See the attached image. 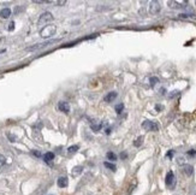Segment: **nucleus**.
<instances>
[{
	"instance_id": "12",
	"label": "nucleus",
	"mask_w": 196,
	"mask_h": 195,
	"mask_svg": "<svg viewBox=\"0 0 196 195\" xmlns=\"http://www.w3.org/2000/svg\"><path fill=\"white\" fill-rule=\"evenodd\" d=\"M183 171H184V174H185L186 176H191L192 172H194V169H192L191 165H184V166H183Z\"/></svg>"
},
{
	"instance_id": "28",
	"label": "nucleus",
	"mask_w": 196,
	"mask_h": 195,
	"mask_svg": "<svg viewBox=\"0 0 196 195\" xmlns=\"http://www.w3.org/2000/svg\"><path fill=\"white\" fill-rule=\"evenodd\" d=\"M126 157H127L126 153H122V154H120V158H122V159H126Z\"/></svg>"
},
{
	"instance_id": "15",
	"label": "nucleus",
	"mask_w": 196,
	"mask_h": 195,
	"mask_svg": "<svg viewBox=\"0 0 196 195\" xmlns=\"http://www.w3.org/2000/svg\"><path fill=\"white\" fill-rule=\"evenodd\" d=\"M106 158H107L108 160H111V161H114V160H117V155H116L113 152H107V154H106Z\"/></svg>"
},
{
	"instance_id": "20",
	"label": "nucleus",
	"mask_w": 196,
	"mask_h": 195,
	"mask_svg": "<svg viewBox=\"0 0 196 195\" xmlns=\"http://www.w3.org/2000/svg\"><path fill=\"white\" fill-rule=\"evenodd\" d=\"M123 110H124V105H123V104H118V105L116 106V112H117L118 114H120Z\"/></svg>"
},
{
	"instance_id": "17",
	"label": "nucleus",
	"mask_w": 196,
	"mask_h": 195,
	"mask_svg": "<svg viewBox=\"0 0 196 195\" xmlns=\"http://www.w3.org/2000/svg\"><path fill=\"white\" fill-rule=\"evenodd\" d=\"M104 165H105V166H106L107 169L112 170V171H116V169H117L114 164H111V162H108V161H105V162H104Z\"/></svg>"
},
{
	"instance_id": "4",
	"label": "nucleus",
	"mask_w": 196,
	"mask_h": 195,
	"mask_svg": "<svg viewBox=\"0 0 196 195\" xmlns=\"http://www.w3.org/2000/svg\"><path fill=\"white\" fill-rule=\"evenodd\" d=\"M161 10V6H160V3L154 0V1H150L149 4V13L150 15H156L159 13V11Z\"/></svg>"
},
{
	"instance_id": "8",
	"label": "nucleus",
	"mask_w": 196,
	"mask_h": 195,
	"mask_svg": "<svg viewBox=\"0 0 196 195\" xmlns=\"http://www.w3.org/2000/svg\"><path fill=\"white\" fill-rule=\"evenodd\" d=\"M188 5V1H169V6L172 9H182Z\"/></svg>"
},
{
	"instance_id": "7",
	"label": "nucleus",
	"mask_w": 196,
	"mask_h": 195,
	"mask_svg": "<svg viewBox=\"0 0 196 195\" xmlns=\"http://www.w3.org/2000/svg\"><path fill=\"white\" fill-rule=\"evenodd\" d=\"M58 109H59V111H61L64 113H69L70 112V105L66 101H59L58 103Z\"/></svg>"
},
{
	"instance_id": "24",
	"label": "nucleus",
	"mask_w": 196,
	"mask_h": 195,
	"mask_svg": "<svg viewBox=\"0 0 196 195\" xmlns=\"http://www.w3.org/2000/svg\"><path fill=\"white\" fill-rule=\"evenodd\" d=\"M7 137L11 140V142H15V141H16V137H15L13 135H11V134H7Z\"/></svg>"
},
{
	"instance_id": "14",
	"label": "nucleus",
	"mask_w": 196,
	"mask_h": 195,
	"mask_svg": "<svg viewBox=\"0 0 196 195\" xmlns=\"http://www.w3.org/2000/svg\"><path fill=\"white\" fill-rule=\"evenodd\" d=\"M82 171H83V168L78 165V166H75L72 169V172L71 174H72V176H78L80 174H82Z\"/></svg>"
},
{
	"instance_id": "29",
	"label": "nucleus",
	"mask_w": 196,
	"mask_h": 195,
	"mask_svg": "<svg viewBox=\"0 0 196 195\" xmlns=\"http://www.w3.org/2000/svg\"><path fill=\"white\" fill-rule=\"evenodd\" d=\"M172 155H173V152H172V151L167 152V157H169V158H172Z\"/></svg>"
},
{
	"instance_id": "25",
	"label": "nucleus",
	"mask_w": 196,
	"mask_h": 195,
	"mask_svg": "<svg viewBox=\"0 0 196 195\" xmlns=\"http://www.w3.org/2000/svg\"><path fill=\"white\" fill-rule=\"evenodd\" d=\"M65 3H66L65 0H61V1H57L55 4H57V5H65Z\"/></svg>"
},
{
	"instance_id": "11",
	"label": "nucleus",
	"mask_w": 196,
	"mask_h": 195,
	"mask_svg": "<svg viewBox=\"0 0 196 195\" xmlns=\"http://www.w3.org/2000/svg\"><path fill=\"white\" fill-rule=\"evenodd\" d=\"M10 16H11V10L7 9V7H5V9H3L1 11H0V17L1 18H9Z\"/></svg>"
},
{
	"instance_id": "2",
	"label": "nucleus",
	"mask_w": 196,
	"mask_h": 195,
	"mask_svg": "<svg viewBox=\"0 0 196 195\" xmlns=\"http://www.w3.org/2000/svg\"><path fill=\"white\" fill-rule=\"evenodd\" d=\"M142 128L148 130V131H158V129H159L158 124L155 122H152V120H144L142 123Z\"/></svg>"
},
{
	"instance_id": "27",
	"label": "nucleus",
	"mask_w": 196,
	"mask_h": 195,
	"mask_svg": "<svg viewBox=\"0 0 196 195\" xmlns=\"http://www.w3.org/2000/svg\"><path fill=\"white\" fill-rule=\"evenodd\" d=\"M32 154L36 155V157H41V153H40V152H38V151H34V152H32Z\"/></svg>"
},
{
	"instance_id": "32",
	"label": "nucleus",
	"mask_w": 196,
	"mask_h": 195,
	"mask_svg": "<svg viewBox=\"0 0 196 195\" xmlns=\"http://www.w3.org/2000/svg\"><path fill=\"white\" fill-rule=\"evenodd\" d=\"M178 94V92H173V94H171V98H173V96H176Z\"/></svg>"
},
{
	"instance_id": "16",
	"label": "nucleus",
	"mask_w": 196,
	"mask_h": 195,
	"mask_svg": "<svg viewBox=\"0 0 196 195\" xmlns=\"http://www.w3.org/2000/svg\"><path fill=\"white\" fill-rule=\"evenodd\" d=\"M101 128H102V124L101 123H99V124H91V130H93V131H100Z\"/></svg>"
},
{
	"instance_id": "3",
	"label": "nucleus",
	"mask_w": 196,
	"mask_h": 195,
	"mask_svg": "<svg viewBox=\"0 0 196 195\" xmlns=\"http://www.w3.org/2000/svg\"><path fill=\"white\" fill-rule=\"evenodd\" d=\"M52 21H53V15L51 12H43L40 16V18H39V24L43 25V24H47V23H49Z\"/></svg>"
},
{
	"instance_id": "13",
	"label": "nucleus",
	"mask_w": 196,
	"mask_h": 195,
	"mask_svg": "<svg viewBox=\"0 0 196 195\" xmlns=\"http://www.w3.org/2000/svg\"><path fill=\"white\" fill-rule=\"evenodd\" d=\"M53 159H54V153H53V152H47V153H45V155H43V160H45V161L49 162V161H52Z\"/></svg>"
},
{
	"instance_id": "9",
	"label": "nucleus",
	"mask_w": 196,
	"mask_h": 195,
	"mask_svg": "<svg viewBox=\"0 0 196 195\" xmlns=\"http://www.w3.org/2000/svg\"><path fill=\"white\" fill-rule=\"evenodd\" d=\"M117 92H110V93H107L106 95H105V98H104V101L105 103H112L116 98H117Z\"/></svg>"
},
{
	"instance_id": "30",
	"label": "nucleus",
	"mask_w": 196,
	"mask_h": 195,
	"mask_svg": "<svg viewBox=\"0 0 196 195\" xmlns=\"http://www.w3.org/2000/svg\"><path fill=\"white\" fill-rule=\"evenodd\" d=\"M155 109H156L158 111H160V110H162V106H160V105H156V106H155Z\"/></svg>"
},
{
	"instance_id": "31",
	"label": "nucleus",
	"mask_w": 196,
	"mask_h": 195,
	"mask_svg": "<svg viewBox=\"0 0 196 195\" xmlns=\"http://www.w3.org/2000/svg\"><path fill=\"white\" fill-rule=\"evenodd\" d=\"M106 134H107V135L111 134V129H106Z\"/></svg>"
},
{
	"instance_id": "10",
	"label": "nucleus",
	"mask_w": 196,
	"mask_h": 195,
	"mask_svg": "<svg viewBox=\"0 0 196 195\" xmlns=\"http://www.w3.org/2000/svg\"><path fill=\"white\" fill-rule=\"evenodd\" d=\"M57 184L59 188H66L69 182H68V178L66 177H59L58 181H57Z\"/></svg>"
},
{
	"instance_id": "18",
	"label": "nucleus",
	"mask_w": 196,
	"mask_h": 195,
	"mask_svg": "<svg viewBox=\"0 0 196 195\" xmlns=\"http://www.w3.org/2000/svg\"><path fill=\"white\" fill-rule=\"evenodd\" d=\"M78 149H80V147H78L77 145H75V146H71V147H69L68 152H69L70 154H72V153H76V152H77Z\"/></svg>"
},
{
	"instance_id": "23",
	"label": "nucleus",
	"mask_w": 196,
	"mask_h": 195,
	"mask_svg": "<svg viewBox=\"0 0 196 195\" xmlns=\"http://www.w3.org/2000/svg\"><path fill=\"white\" fill-rule=\"evenodd\" d=\"M13 29H15V23H13V22H11V23L9 24V30H10V31H12Z\"/></svg>"
},
{
	"instance_id": "19",
	"label": "nucleus",
	"mask_w": 196,
	"mask_h": 195,
	"mask_svg": "<svg viewBox=\"0 0 196 195\" xmlns=\"http://www.w3.org/2000/svg\"><path fill=\"white\" fill-rule=\"evenodd\" d=\"M142 142H143V136H140V137L134 142V146H135V147H140V146L142 145Z\"/></svg>"
},
{
	"instance_id": "6",
	"label": "nucleus",
	"mask_w": 196,
	"mask_h": 195,
	"mask_svg": "<svg viewBox=\"0 0 196 195\" xmlns=\"http://www.w3.org/2000/svg\"><path fill=\"white\" fill-rule=\"evenodd\" d=\"M58 40H51V41H47V42H43V44H38L35 46H31V47H28L27 51H35V49H39V48H43V47H47L54 42H57Z\"/></svg>"
},
{
	"instance_id": "21",
	"label": "nucleus",
	"mask_w": 196,
	"mask_h": 195,
	"mask_svg": "<svg viewBox=\"0 0 196 195\" xmlns=\"http://www.w3.org/2000/svg\"><path fill=\"white\" fill-rule=\"evenodd\" d=\"M149 82H150V86H152V87H154L156 83H159V78H158V77H150Z\"/></svg>"
},
{
	"instance_id": "22",
	"label": "nucleus",
	"mask_w": 196,
	"mask_h": 195,
	"mask_svg": "<svg viewBox=\"0 0 196 195\" xmlns=\"http://www.w3.org/2000/svg\"><path fill=\"white\" fill-rule=\"evenodd\" d=\"M5 162H6V159L3 154H0V168H3L5 165Z\"/></svg>"
},
{
	"instance_id": "5",
	"label": "nucleus",
	"mask_w": 196,
	"mask_h": 195,
	"mask_svg": "<svg viewBox=\"0 0 196 195\" xmlns=\"http://www.w3.org/2000/svg\"><path fill=\"white\" fill-rule=\"evenodd\" d=\"M165 183L169 188H173L175 187V183H176V179H175V175L172 171H169L167 175H166V178H165Z\"/></svg>"
},
{
	"instance_id": "26",
	"label": "nucleus",
	"mask_w": 196,
	"mask_h": 195,
	"mask_svg": "<svg viewBox=\"0 0 196 195\" xmlns=\"http://www.w3.org/2000/svg\"><path fill=\"white\" fill-rule=\"evenodd\" d=\"M188 154H189V155H195V154H196V151L191 149V151H189V152H188Z\"/></svg>"
},
{
	"instance_id": "1",
	"label": "nucleus",
	"mask_w": 196,
	"mask_h": 195,
	"mask_svg": "<svg viewBox=\"0 0 196 195\" xmlns=\"http://www.w3.org/2000/svg\"><path fill=\"white\" fill-rule=\"evenodd\" d=\"M55 30H57V28L54 25H46L43 29H41L40 35L42 38H51L52 35L55 34Z\"/></svg>"
}]
</instances>
